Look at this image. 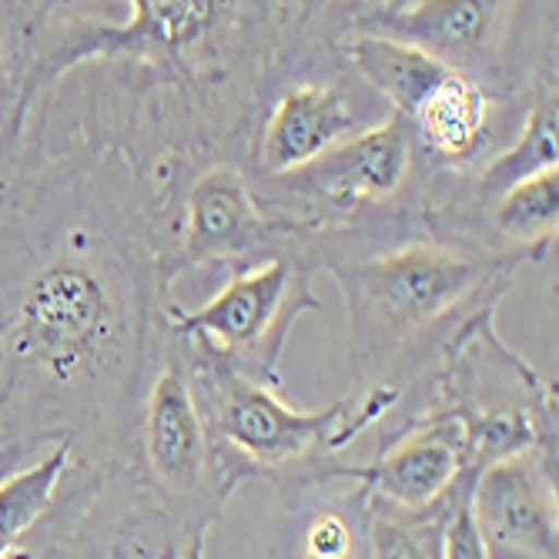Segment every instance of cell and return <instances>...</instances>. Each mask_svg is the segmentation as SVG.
<instances>
[{"instance_id": "cell-8", "label": "cell", "mask_w": 559, "mask_h": 559, "mask_svg": "<svg viewBox=\"0 0 559 559\" xmlns=\"http://www.w3.org/2000/svg\"><path fill=\"white\" fill-rule=\"evenodd\" d=\"M265 228L269 225L262 222L245 181L228 168H215L205 178H198V185L188 194L181 269L248 251L265 235Z\"/></svg>"}, {"instance_id": "cell-6", "label": "cell", "mask_w": 559, "mask_h": 559, "mask_svg": "<svg viewBox=\"0 0 559 559\" xmlns=\"http://www.w3.org/2000/svg\"><path fill=\"white\" fill-rule=\"evenodd\" d=\"M413 141L405 118H392L359 138L329 147L325 155L298 168V181L322 191V198L342 201H385L409 175Z\"/></svg>"}, {"instance_id": "cell-11", "label": "cell", "mask_w": 559, "mask_h": 559, "mask_svg": "<svg viewBox=\"0 0 559 559\" xmlns=\"http://www.w3.org/2000/svg\"><path fill=\"white\" fill-rule=\"evenodd\" d=\"M348 58L369 84H376L392 100L402 118H416L423 100L455 71L439 55L382 34L355 37L348 44Z\"/></svg>"}, {"instance_id": "cell-15", "label": "cell", "mask_w": 559, "mask_h": 559, "mask_svg": "<svg viewBox=\"0 0 559 559\" xmlns=\"http://www.w3.org/2000/svg\"><path fill=\"white\" fill-rule=\"evenodd\" d=\"M556 128H559V105H556V87L543 91L536 100V108L530 115V124L513 151H506L502 158H496L486 168V188L489 191H506L539 171L556 168Z\"/></svg>"}, {"instance_id": "cell-7", "label": "cell", "mask_w": 559, "mask_h": 559, "mask_svg": "<svg viewBox=\"0 0 559 559\" xmlns=\"http://www.w3.org/2000/svg\"><path fill=\"white\" fill-rule=\"evenodd\" d=\"M466 463V436L460 419L432 423L405 436L366 473V479L405 510H423L439 499Z\"/></svg>"}, {"instance_id": "cell-1", "label": "cell", "mask_w": 559, "mask_h": 559, "mask_svg": "<svg viewBox=\"0 0 559 559\" xmlns=\"http://www.w3.org/2000/svg\"><path fill=\"white\" fill-rule=\"evenodd\" d=\"M111 329L115 309L105 278L84 262L61 259L24 285L14 342L47 379L68 385L91 369Z\"/></svg>"}, {"instance_id": "cell-3", "label": "cell", "mask_w": 559, "mask_h": 559, "mask_svg": "<svg viewBox=\"0 0 559 559\" xmlns=\"http://www.w3.org/2000/svg\"><path fill=\"white\" fill-rule=\"evenodd\" d=\"M215 419L222 436L241 449L248 460L282 466L301 460L316 445H338L352 439L355 426L348 423V402L329 405L322 413H298L275 399L262 382L248 379L235 369L215 376Z\"/></svg>"}, {"instance_id": "cell-19", "label": "cell", "mask_w": 559, "mask_h": 559, "mask_svg": "<svg viewBox=\"0 0 559 559\" xmlns=\"http://www.w3.org/2000/svg\"><path fill=\"white\" fill-rule=\"evenodd\" d=\"M348 549H352V536L342 520L322 516L309 530V559H348Z\"/></svg>"}, {"instance_id": "cell-14", "label": "cell", "mask_w": 559, "mask_h": 559, "mask_svg": "<svg viewBox=\"0 0 559 559\" xmlns=\"http://www.w3.org/2000/svg\"><path fill=\"white\" fill-rule=\"evenodd\" d=\"M68 460H71V445L64 442L55 455H47V460L34 463L31 469L0 483V559L44 516L68 469Z\"/></svg>"}, {"instance_id": "cell-12", "label": "cell", "mask_w": 559, "mask_h": 559, "mask_svg": "<svg viewBox=\"0 0 559 559\" xmlns=\"http://www.w3.org/2000/svg\"><path fill=\"white\" fill-rule=\"evenodd\" d=\"M413 121L439 155H466L486 124V94L469 74L452 71L423 100Z\"/></svg>"}, {"instance_id": "cell-2", "label": "cell", "mask_w": 559, "mask_h": 559, "mask_svg": "<svg viewBox=\"0 0 559 559\" xmlns=\"http://www.w3.org/2000/svg\"><path fill=\"white\" fill-rule=\"evenodd\" d=\"M309 309H319L309 275L288 259H275L225 285L205 309L175 312V329L235 355L251 372L272 376L292 322Z\"/></svg>"}, {"instance_id": "cell-16", "label": "cell", "mask_w": 559, "mask_h": 559, "mask_svg": "<svg viewBox=\"0 0 559 559\" xmlns=\"http://www.w3.org/2000/svg\"><path fill=\"white\" fill-rule=\"evenodd\" d=\"M559 218V171H539L513 188H506L496 225L516 241H539L556 231Z\"/></svg>"}, {"instance_id": "cell-20", "label": "cell", "mask_w": 559, "mask_h": 559, "mask_svg": "<svg viewBox=\"0 0 559 559\" xmlns=\"http://www.w3.org/2000/svg\"><path fill=\"white\" fill-rule=\"evenodd\" d=\"M0 97H4V58H0Z\"/></svg>"}, {"instance_id": "cell-4", "label": "cell", "mask_w": 559, "mask_h": 559, "mask_svg": "<svg viewBox=\"0 0 559 559\" xmlns=\"http://www.w3.org/2000/svg\"><path fill=\"white\" fill-rule=\"evenodd\" d=\"M479 282V262L439 245H409L355 269V288L389 325L439 319Z\"/></svg>"}, {"instance_id": "cell-13", "label": "cell", "mask_w": 559, "mask_h": 559, "mask_svg": "<svg viewBox=\"0 0 559 559\" xmlns=\"http://www.w3.org/2000/svg\"><path fill=\"white\" fill-rule=\"evenodd\" d=\"M496 4H469V0H432V4H413L392 11L389 27L402 31L399 40L416 44L423 50H463L479 47L486 40V27L492 21Z\"/></svg>"}, {"instance_id": "cell-5", "label": "cell", "mask_w": 559, "mask_h": 559, "mask_svg": "<svg viewBox=\"0 0 559 559\" xmlns=\"http://www.w3.org/2000/svg\"><path fill=\"white\" fill-rule=\"evenodd\" d=\"M486 549L556 559V510L536 469L513 460L489 463L469 499Z\"/></svg>"}, {"instance_id": "cell-18", "label": "cell", "mask_w": 559, "mask_h": 559, "mask_svg": "<svg viewBox=\"0 0 559 559\" xmlns=\"http://www.w3.org/2000/svg\"><path fill=\"white\" fill-rule=\"evenodd\" d=\"M372 552L376 559H426V549L419 546V539L402 523H392V520L372 523Z\"/></svg>"}, {"instance_id": "cell-10", "label": "cell", "mask_w": 559, "mask_h": 559, "mask_svg": "<svg viewBox=\"0 0 559 559\" xmlns=\"http://www.w3.org/2000/svg\"><path fill=\"white\" fill-rule=\"evenodd\" d=\"M352 121L355 118L338 91L322 84L295 87L282 97V105L275 108L265 128L262 162L269 171L278 175L298 171L325 155L329 147H335V141L352 128Z\"/></svg>"}, {"instance_id": "cell-9", "label": "cell", "mask_w": 559, "mask_h": 559, "mask_svg": "<svg viewBox=\"0 0 559 559\" xmlns=\"http://www.w3.org/2000/svg\"><path fill=\"white\" fill-rule=\"evenodd\" d=\"M205 426H201L188 376L178 362H168L147 405L151 469L171 489H191L205 473Z\"/></svg>"}, {"instance_id": "cell-17", "label": "cell", "mask_w": 559, "mask_h": 559, "mask_svg": "<svg viewBox=\"0 0 559 559\" xmlns=\"http://www.w3.org/2000/svg\"><path fill=\"white\" fill-rule=\"evenodd\" d=\"M442 559H489V549L479 536V526L473 520L469 502H463L460 510L452 513L445 526V549Z\"/></svg>"}]
</instances>
